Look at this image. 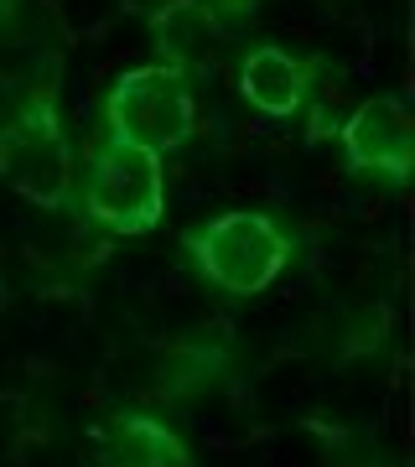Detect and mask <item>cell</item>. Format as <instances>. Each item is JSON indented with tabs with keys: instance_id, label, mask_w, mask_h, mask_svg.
Masks as SVG:
<instances>
[{
	"instance_id": "obj_1",
	"label": "cell",
	"mask_w": 415,
	"mask_h": 467,
	"mask_svg": "<svg viewBox=\"0 0 415 467\" xmlns=\"http://www.w3.org/2000/svg\"><path fill=\"white\" fill-rule=\"evenodd\" d=\"M187 254L198 275L223 296H260L285 265H291V234L270 213H218L198 229H187Z\"/></svg>"
},
{
	"instance_id": "obj_2",
	"label": "cell",
	"mask_w": 415,
	"mask_h": 467,
	"mask_svg": "<svg viewBox=\"0 0 415 467\" xmlns=\"http://www.w3.org/2000/svg\"><path fill=\"white\" fill-rule=\"evenodd\" d=\"M166 156L104 135L83 161V213L115 234H150L166 213Z\"/></svg>"
},
{
	"instance_id": "obj_3",
	"label": "cell",
	"mask_w": 415,
	"mask_h": 467,
	"mask_svg": "<svg viewBox=\"0 0 415 467\" xmlns=\"http://www.w3.org/2000/svg\"><path fill=\"white\" fill-rule=\"evenodd\" d=\"M192 130H198L192 84H187V73H177L166 63H146V67L119 73L109 99H104V135L146 146L156 156L182 150L192 140Z\"/></svg>"
},
{
	"instance_id": "obj_4",
	"label": "cell",
	"mask_w": 415,
	"mask_h": 467,
	"mask_svg": "<svg viewBox=\"0 0 415 467\" xmlns=\"http://www.w3.org/2000/svg\"><path fill=\"white\" fill-rule=\"evenodd\" d=\"M0 177L42 208H57L73 192V150L47 94H26L0 119Z\"/></svg>"
},
{
	"instance_id": "obj_5",
	"label": "cell",
	"mask_w": 415,
	"mask_h": 467,
	"mask_svg": "<svg viewBox=\"0 0 415 467\" xmlns=\"http://www.w3.org/2000/svg\"><path fill=\"white\" fill-rule=\"evenodd\" d=\"M343 150H348L353 171L379 177L389 187H405L415 161V125H410V104L399 94H374L343 119Z\"/></svg>"
},
{
	"instance_id": "obj_6",
	"label": "cell",
	"mask_w": 415,
	"mask_h": 467,
	"mask_svg": "<svg viewBox=\"0 0 415 467\" xmlns=\"http://www.w3.org/2000/svg\"><path fill=\"white\" fill-rule=\"evenodd\" d=\"M239 94H244L249 109H260L265 119H296L306 109L312 78H306L301 57L265 42V47H249L239 57Z\"/></svg>"
},
{
	"instance_id": "obj_7",
	"label": "cell",
	"mask_w": 415,
	"mask_h": 467,
	"mask_svg": "<svg viewBox=\"0 0 415 467\" xmlns=\"http://www.w3.org/2000/svg\"><path fill=\"white\" fill-rule=\"evenodd\" d=\"M150 36L161 47V63L187 73V67H208L223 47V21L208 0H166L150 16Z\"/></svg>"
},
{
	"instance_id": "obj_8",
	"label": "cell",
	"mask_w": 415,
	"mask_h": 467,
	"mask_svg": "<svg viewBox=\"0 0 415 467\" xmlns=\"http://www.w3.org/2000/svg\"><path fill=\"white\" fill-rule=\"evenodd\" d=\"M104 467H192L182 436L166 420L125 410L109 420V447H104Z\"/></svg>"
}]
</instances>
